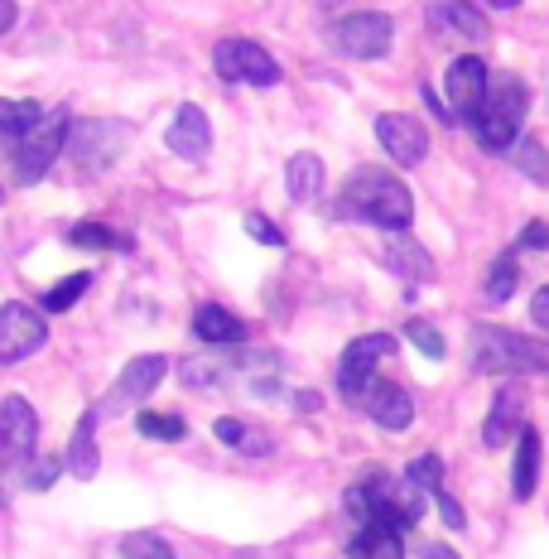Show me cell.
<instances>
[{
  "label": "cell",
  "mask_w": 549,
  "mask_h": 559,
  "mask_svg": "<svg viewBox=\"0 0 549 559\" xmlns=\"http://www.w3.org/2000/svg\"><path fill=\"white\" fill-rule=\"evenodd\" d=\"M425 502L429 497L405 473H381V468H361V477L343 492L347 516H357L361 526H391L401 535L425 516Z\"/></svg>",
  "instance_id": "cell-1"
},
{
  "label": "cell",
  "mask_w": 549,
  "mask_h": 559,
  "mask_svg": "<svg viewBox=\"0 0 549 559\" xmlns=\"http://www.w3.org/2000/svg\"><path fill=\"white\" fill-rule=\"evenodd\" d=\"M337 213L357 217V223H371L381 231H405L415 223V198L391 169L361 165V169H353V179L343 183V207H337Z\"/></svg>",
  "instance_id": "cell-2"
},
{
  "label": "cell",
  "mask_w": 549,
  "mask_h": 559,
  "mask_svg": "<svg viewBox=\"0 0 549 559\" xmlns=\"http://www.w3.org/2000/svg\"><path fill=\"white\" fill-rule=\"evenodd\" d=\"M473 367L487 377H549V343L511 329L477 323L473 329Z\"/></svg>",
  "instance_id": "cell-3"
},
{
  "label": "cell",
  "mask_w": 549,
  "mask_h": 559,
  "mask_svg": "<svg viewBox=\"0 0 549 559\" xmlns=\"http://www.w3.org/2000/svg\"><path fill=\"white\" fill-rule=\"evenodd\" d=\"M525 107H530V92H525L521 78L501 73L487 83V97L477 116L467 126H473L477 145L492 150V155H511V145L521 140V126H525Z\"/></svg>",
  "instance_id": "cell-4"
},
{
  "label": "cell",
  "mask_w": 549,
  "mask_h": 559,
  "mask_svg": "<svg viewBox=\"0 0 549 559\" xmlns=\"http://www.w3.org/2000/svg\"><path fill=\"white\" fill-rule=\"evenodd\" d=\"M68 131H73V111L68 107H49L39 116V121L29 126L25 135L15 140V183H39L44 174L58 165V155H63L68 145Z\"/></svg>",
  "instance_id": "cell-5"
},
{
  "label": "cell",
  "mask_w": 549,
  "mask_h": 559,
  "mask_svg": "<svg viewBox=\"0 0 549 559\" xmlns=\"http://www.w3.org/2000/svg\"><path fill=\"white\" fill-rule=\"evenodd\" d=\"M385 357H395V337L391 333H367V337H353L343 353V362H337V391H343L347 405L367 401V391L377 386V367Z\"/></svg>",
  "instance_id": "cell-6"
},
{
  "label": "cell",
  "mask_w": 549,
  "mask_h": 559,
  "mask_svg": "<svg viewBox=\"0 0 549 559\" xmlns=\"http://www.w3.org/2000/svg\"><path fill=\"white\" fill-rule=\"evenodd\" d=\"M213 68L222 83H251V87L279 83V63L255 39H222L213 49Z\"/></svg>",
  "instance_id": "cell-7"
},
{
  "label": "cell",
  "mask_w": 549,
  "mask_h": 559,
  "mask_svg": "<svg viewBox=\"0 0 549 559\" xmlns=\"http://www.w3.org/2000/svg\"><path fill=\"white\" fill-rule=\"evenodd\" d=\"M391 39H395V25H391V15H381V10H353V15H343L333 25L337 53L361 58V63L391 53Z\"/></svg>",
  "instance_id": "cell-8"
},
{
  "label": "cell",
  "mask_w": 549,
  "mask_h": 559,
  "mask_svg": "<svg viewBox=\"0 0 549 559\" xmlns=\"http://www.w3.org/2000/svg\"><path fill=\"white\" fill-rule=\"evenodd\" d=\"M487 83H492V73H487V63L477 53L453 58L449 73H443V107L453 111V121H473L487 97Z\"/></svg>",
  "instance_id": "cell-9"
},
{
  "label": "cell",
  "mask_w": 549,
  "mask_h": 559,
  "mask_svg": "<svg viewBox=\"0 0 549 559\" xmlns=\"http://www.w3.org/2000/svg\"><path fill=\"white\" fill-rule=\"evenodd\" d=\"M49 343V323L29 305H0V362H25Z\"/></svg>",
  "instance_id": "cell-10"
},
{
  "label": "cell",
  "mask_w": 549,
  "mask_h": 559,
  "mask_svg": "<svg viewBox=\"0 0 549 559\" xmlns=\"http://www.w3.org/2000/svg\"><path fill=\"white\" fill-rule=\"evenodd\" d=\"M39 449V415L25 395H5L0 401V453L5 463H29Z\"/></svg>",
  "instance_id": "cell-11"
},
{
  "label": "cell",
  "mask_w": 549,
  "mask_h": 559,
  "mask_svg": "<svg viewBox=\"0 0 549 559\" xmlns=\"http://www.w3.org/2000/svg\"><path fill=\"white\" fill-rule=\"evenodd\" d=\"M126 140H131V126L126 121H83L68 131V145H73L77 165H87V169H107L126 150Z\"/></svg>",
  "instance_id": "cell-12"
},
{
  "label": "cell",
  "mask_w": 549,
  "mask_h": 559,
  "mask_svg": "<svg viewBox=\"0 0 549 559\" xmlns=\"http://www.w3.org/2000/svg\"><path fill=\"white\" fill-rule=\"evenodd\" d=\"M377 140H381L385 155H391V165H401V169H410V165H419V159L429 155V131L405 111L377 116Z\"/></svg>",
  "instance_id": "cell-13"
},
{
  "label": "cell",
  "mask_w": 549,
  "mask_h": 559,
  "mask_svg": "<svg viewBox=\"0 0 549 559\" xmlns=\"http://www.w3.org/2000/svg\"><path fill=\"white\" fill-rule=\"evenodd\" d=\"M525 405H530V391L521 381H506L497 395H492V411L482 419V444L487 449H501L506 439H516L525 429Z\"/></svg>",
  "instance_id": "cell-14"
},
{
  "label": "cell",
  "mask_w": 549,
  "mask_h": 559,
  "mask_svg": "<svg viewBox=\"0 0 549 559\" xmlns=\"http://www.w3.org/2000/svg\"><path fill=\"white\" fill-rule=\"evenodd\" d=\"M165 140L179 159H207V150H213V121H207V111L198 107V102H183V107L174 111Z\"/></svg>",
  "instance_id": "cell-15"
},
{
  "label": "cell",
  "mask_w": 549,
  "mask_h": 559,
  "mask_svg": "<svg viewBox=\"0 0 549 559\" xmlns=\"http://www.w3.org/2000/svg\"><path fill=\"white\" fill-rule=\"evenodd\" d=\"M165 371L169 362L159 353H140L131 357V362L121 367V377H116V386H111V411H126V405H135V401H145L150 391L165 381Z\"/></svg>",
  "instance_id": "cell-16"
},
{
  "label": "cell",
  "mask_w": 549,
  "mask_h": 559,
  "mask_svg": "<svg viewBox=\"0 0 549 559\" xmlns=\"http://www.w3.org/2000/svg\"><path fill=\"white\" fill-rule=\"evenodd\" d=\"M361 411L377 419L381 429H391V435H395V429H410V419H415V401H410V395H405L401 386H395V381H381V377H377V386L367 391Z\"/></svg>",
  "instance_id": "cell-17"
},
{
  "label": "cell",
  "mask_w": 549,
  "mask_h": 559,
  "mask_svg": "<svg viewBox=\"0 0 549 559\" xmlns=\"http://www.w3.org/2000/svg\"><path fill=\"white\" fill-rule=\"evenodd\" d=\"M535 483H540V435H535V429H521L516 459H511V492H516V502H530Z\"/></svg>",
  "instance_id": "cell-18"
},
{
  "label": "cell",
  "mask_w": 549,
  "mask_h": 559,
  "mask_svg": "<svg viewBox=\"0 0 549 559\" xmlns=\"http://www.w3.org/2000/svg\"><path fill=\"white\" fill-rule=\"evenodd\" d=\"M68 473L73 477H97L102 473V453H97V411H87L77 419L73 439H68Z\"/></svg>",
  "instance_id": "cell-19"
},
{
  "label": "cell",
  "mask_w": 549,
  "mask_h": 559,
  "mask_svg": "<svg viewBox=\"0 0 549 559\" xmlns=\"http://www.w3.org/2000/svg\"><path fill=\"white\" fill-rule=\"evenodd\" d=\"M385 261H391V271L401 280H410V285H434V275H439V265L429 261V251L410 237H395L391 247H385Z\"/></svg>",
  "instance_id": "cell-20"
},
{
  "label": "cell",
  "mask_w": 549,
  "mask_h": 559,
  "mask_svg": "<svg viewBox=\"0 0 549 559\" xmlns=\"http://www.w3.org/2000/svg\"><path fill=\"white\" fill-rule=\"evenodd\" d=\"M193 333H198V343L227 347V343H241V337H247V323H241L231 309H222V305H198Z\"/></svg>",
  "instance_id": "cell-21"
},
{
  "label": "cell",
  "mask_w": 549,
  "mask_h": 559,
  "mask_svg": "<svg viewBox=\"0 0 549 559\" xmlns=\"http://www.w3.org/2000/svg\"><path fill=\"white\" fill-rule=\"evenodd\" d=\"M429 20H434L439 29H453V34H463V39H473V44H482L487 34V20L477 15L467 0H439V5H429Z\"/></svg>",
  "instance_id": "cell-22"
},
{
  "label": "cell",
  "mask_w": 549,
  "mask_h": 559,
  "mask_svg": "<svg viewBox=\"0 0 549 559\" xmlns=\"http://www.w3.org/2000/svg\"><path fill=\"white\" fill-rule=\"evenodd\" d=\"M285 183H289L295 203H313V198L323 193V183H329V169H323L319 155H295L285 165Z\"/></svg>",
  "instance_id": "cell-23"
},
{
  "label": "cell",
  "mask_w": 549,
  "mask_h": 559,
  "mask_svg": "<svg viewBox=\"0 0 549 559\" xmlns=\"http://www.w3.org/2000/svg\"><path fill=\"white\" fill-rule=\"evenodd\" d=\"M213 429H217V439L227 449H241V453H251V459H265V453L275 449V439L265 435V429H255V425H247V419H237V415H222Z\"/></svg>",
  "instance_id": "cell-24"
},
{
  "label": "cell",
  "mask_w": 549,
  "mask_h": 559,
  "mask_svg": "<svg viewBox=\"0 0 549 559\" xmlns=\"http://www.w3.org/2000/svg\"><path fill=\"white\" fill-rule=\"evenodd\" d=\"M347 559H405L401 550V531L391 526H361L347 545Z\"/></svg>",
  "instance_id": "cell-25"
},
{
  "label": "cell",
  "mask_w": 549,
  "mask_h": 559,
  "mask_svg": "<svg viewBox=\"0 0 549 559\" xmlns=\"http://www.w3.org/2000/svg\"><path fill=\"white\" fill-rule=\"evenodd\" d=\"M516 285H521L516 255H497V261H492V275H487V285H482L487 305H506V299L516 295Z\"/></svg>",
  "instance_id": "cell-26"
},
{
  "label": "cell",
  "mask_w": 549,
  "mask_h": 559,
  "mask_svg": "<svg viewBox=\"0 0 549 559\" xmlns=\"http://www.w3.org/2000/svg\"><path fill=\"white\" fill-rule=\"evenodd\" d=\"M511 165H516L530 183H549V150L540 140H516V145H511Z\"/></svg>",
  "instance_id": "cell-27"
},
{
  "label": "cell",
  "mask_w": 549,
  "mask_h": 559,
  "mask_svg": "<svg viewBox=\"0 0 549 559\" xmlns=\"http://www.w3.org/2000/svg\"><path fill=\"white\" fill-rule=\"evenodd\" d=\"M135 429L145 439H159V444H179V439L189 435V425H183L179 415H159V411H140L135 415Z\"/></svg>",
  "instance_id": "cell-28"
},
{
  "label": "cell",
  "mask_w": 549,
  "mask_h": 559,
  "mask_svg": "<svg viewBox=\"0 0 549 559\" xmlns=\"http://www.w3.org/2000/svg\"><path fill=\"white\" fill-rule=\"evenodd\" d=\"M44 116L39 102H0V140H20Z\"/></svg>",
  "instance_id": "cell-29"
},
{
  "label": "cell",
  "mask_w": 549,
  "mask_h": 559,
  "mask_svg": "<svg viewBox=\"0 0 549 559\" xmlns=\"http://www.w3.org/2000/svg\"><path fill=\"white\" fill-rule=\"evenodd\" d=\"M68 241H73V247H92V251H126V247H131L121 231H111L102 223H77L73 231H68Z\"/></svg>",
  "instance_id": "cell-30"
},
{
  "label": "cell",
  "mask_w": 549,
  "mask_h": 559,
  "mask_svg": "<svg viewBox=\"0 0 549 559\" xmlns=\"http://www.w3.org/2000/svg\"><path fill=\"white\" fill-rule=\"evenodd\" d=\"M92 289V275L83 271V275H63L58 280V285L49 289V295H44V313H63V309H73L77 299H83Z\"/></svg>",
  "instance_id": "cell-31"
},
{
  "label": "cell",
  "mask_w": 549,
  "mask_h": 559,
  "mask_svg": "<svg viewBox=\"0 0 549 559\" xmlns=\"http://www.w3.org/2000/svg\"><path fill=\"white\" fill-rule=\"evenodd\" d=\"M405 477H410L425 497H434V492H443V459L439 453H419L410 468H405Z\"/></svg>",
  "instance_id": "cell-32"
},
{
  "label": "cell",
  "mask_w": 549,
  "mask_h": 559,
  "mask_svg": "<svg viewBox=\"0 0 549 559\" xmlns=\"http://www.w3.org/2000/svg\"><path fill=\"white\" fill-rule=\"evenodd\" d=\"M405 333H410V343H415L425 357H434V362H439V357H449V343H443V333L434 329V323L410 319V329H405Z\"/></svg>",
  "instance_id": "cell-33"
},
{
  "label": "cell",
  "mask_w": 549,
  "mask_h": 559,
  "mask_svg": "<svg viewBox=\"0 0 549 559\" xmlns=\"http://www.w3.org/2000/svg\"><path fill=\"white\" fill-rule=\"evenodd\" d=\"M121 559H174V550L159 540V535H126Z\"/></svg>",
  "instance_id": "cell-34"
},
{
  "label": "cell",
  "mask_w": 549,
  "mask_h": 559,
  "mask_svg": "<svg viewBox=\"0 0 549 559\" xmlns=\"http://www.w3.org/2000/svg\"><path fill=\"white\" fill-rule=\"evenodd\" d=\"M247 231H251L255 241H261V247H285V231H279L271 217H261V213H251V217H247Z\"/></svg>",
  "instance_id": "cell-35"
},
{
  "label": "cell",
  "mask_w": 549,
  "mask_h": 559,
  "mask_svg": "<svg viewBox=\"0 0 549 559\" xmlns=\"http://www.w3.org/2000/svg\"><path fill=\"white\" fill-rule=\"evenodd\" d=\"M58 483V459H44V463H34L29 477H25V487H34V492H49V487Z\"/></svg>",
  "instance_id": "cell-36"
},
{
  "label": "cell",
  "mask_w": 549,
  "mask_h": 559,
  "mask_svg": "<svg viewBox=\"0 0 549 559\" xmlns=\"http://www.w3.org/2000/svg\"><path fill=\"white\" fill-rule=\"evenodd\" d=\"M434 502H439V511H443V526H449V531H463V526H467L463 507H458V502H453V497H449V492H434Z\"/></svg>",
  "instance_id": "cell-37"
},
{
  "label": "cell",
  "mask_w": 549,
  "mask_h": 559,
  "mask_svg": "<svg viewBox=\"0 0 549 559\" xmlns=\"http://www.w3.org/2000/svg\"><path fill=\"white\" fill-rule=\"evenodd\" d=\"M516 247H525V251H549V223H530V227L521 231Z\"/></svg>",
  "instance_id": "cell-38"
},
{
  "label": "cell",
  "mask_w": 549,
  "mask_h": 559,
  "mask_svg": "<svg viewBox=\"0 0 549 559\" xmlns=\"http://www.w3.org/2000/svg\"><path fill=\"white\" fill-rule=\"evenodd\" d=\"M530 319L549 333V285H545V289H535V299H530Z\"/></svg>",
  "instance_id": "cell-39"
},
{
  "label": "cell",
  "mask_w": 549,
  "mask_h": 559,
  "mask_svg": "<svg viewBox=\"0 0 549 559\" xmlns=\"http://www.w3.org/2000/svg\"><path fill=\"white\" fill-rule=\"evenodd\" d=\"M419 97H425V107L434 111L439 121H453V111H449V107H443V102H439V92H434V87H419Z\"/></svg>",
  "instance_id": "cell-40"
},
{
  "label": "cell",
  "mask_w": 549,
  "mask_h": 559,
  "mask_svg": "<svg viewBox=\"0 0 549 559\" xmlns=\"http://www.w3.org/2000/svg\"><path fill=\"white\" fill-rule=\"evenodd\" d=\"M15 15H20V10H15V0H0V34H5L10 25H15Z\"/></svg>",
  "instance_id": "cell-41"
},
{
  "label": "cell",
  "mask_w": 549,
  "mask_h": 559,
  "mask_svg": "<svg viewBox=\"0 0 549 559\" xmlns=\"http://www.w3.org/2000/svg\"><path fill=\"white\" fill-rule=\"evenodd\" d=\"M425 559H458L453 545H425Z\"/></svg>",
  "instance_id": "cell-42"
},
{
  "label": "cell",
  "mask_w": 549,
  "mask_h": 559,
  "mask_svg": "<svg viewBox=\"0 0 549 559\" xmlns=\"http://www.w3.org/2000/svg\"><path fill=\"white\" fill-rule=\"evenodd\" d=\"M299 411H319V395H313V391H299Z\"/></svg>",
  "instance_id": "cell-43"
},
{
  "label": "cell",
  "mask_w": 549,
  "mask_h": 559,
  "mask_svg": "<svg viewBox=\"0 0 549 559\" xmlns=\"http://www.w3.org/2000/svg\"><path fill=\"white\" fill-rule=\"evenodd\" d=\"M487 5H497V10H516L521 0H487Z\"/></svg>",
  "instance_id": "cell-44"
},
{
  "label": "cell",
  "mask_w": 549,
  "mask_h": 559,
  "mask_svg": "<svg viewBox=\"0 0 549 559\" xmlns=\"http://www.w3.org/2000/svg\"><path fill=\"white\" fill-rule=\"evenodd\" d=\"M0 198H5V193H0Z\"/></svg>",
  "instance_id": "cell-45"
}]
</instances>
